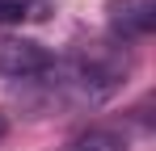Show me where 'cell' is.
Wrapping results in <instances>:
<instances>
[{"label":"cell","mask_w":156,"mask_h":151,"mask_svg":"<svg viewBox=\"0 0 156 151\" xmlns=\"http://www.w3.org/2000/svg\"><path fill=\"white\" fill-rule=\"evenodd\" d=\"M51 67V50L34 38H17V34H0V76H42Z\"/></svg>","instance_id":"6da1fadb"},{"label":"cell","mask_w":156,"mask_h":151,"mask_svg":"<svg viewBox=\"0 0 156 151\" xmlns=\"http://www.w3.org/2000/svg\"><path fill=\"white\" fill-rule=\"evenodd\" d=\"M110 29L114 38H148L156 29V0H114L110 4Z\"/></svg>","instance_id":"7a4b0ae2"},{"label":"cell","mask_w":156,"mask_h":151,"mask_svg":"<svg viewBox=\"0 0 156 151\" xmlns=\"http://www.w3.org/2000/svg\"><path fill=\"white\" fill-rule=\"evenodd\" d=\"M63 151H127V134L97 126V130H84V134H76V139H72Z\"/></svg>","instance_id":"3957f363"},{"label":"cell","mask_w":156,"mask_h":151,"mask_svg":"<svg viewBox=\"0 0 156 151\" xmlns=\"http://www.w3.org/2000/svg\"><path fill=\"white\" fill-rule=\"evenodd\" d=\"M47 13H51L47 0H0V25L38 21V17H47Z\"/></svg>","instance_id":"277c9868"},{"label":"cell","mask_w":156,"mask_h":151,"mask_svg":"<svg viewBox=\"0 0 156 151\" xmlns=\"http://www.w3.org/2000/svg\"><path fill=\"white\" fill-rule=\"evenodd\" d=\"M0 134H4V118H0Z\"/></svg>","instance_id":"5b68a950"}]
</instances>
